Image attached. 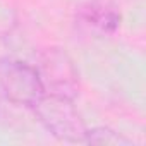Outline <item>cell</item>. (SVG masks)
Instances as JSON below:
<instances>
[{
  "label": "cell",
  "instance_id": "6da1fadb",
  "mask_svg": "<svg viewBox=\"0 0 146 146\" xmlns=\"http://www.w3.org/2000/svg\"><path fill=\"white\" fill-rule=\"evenodd\" d=\"M31 110L38 122L55 139L70 144L86 141L88 127L72 98L57 93H45Z\"/></svg>",
  "mask_w": 146,
  "mask_h": 146
},
{
  "label": "cell",
  "instance_id": "7a4b0ae2",
  "mask_svg": "<svg viewBox=\"0 0 146 146\" xmlns=\"http://www.w3.org/2000/svg\"><path fill=\"white\" fill-rule=\"evenodd\" d=\"M0 88L11 103L26 108H33L46 93L36 65L9 57L0 58Z\"/></svg>",
  "mask_w": 146,
  "mask_h": 146
},
{
  "label": "cell",
  "instance_id": "3957f363",
  "mask_svg": "<svg viewBox=\"0 0 146 146\" xmlns=\"http://www.w3.org/2000/svg\"><path fill=\"white\" fill-rule=\"evenodd\" d=\"M46 93H57L74 100L79 93V72L62 48H46L36 65Z\"/></svg>",
  "mask_w": 146,
  "mask_h": 146
},
{
  "label": "cell",
  "instance_id": "277c9868",
  "mask_svg": "<svg viewBox=\"0 0 146 146\" xmlns=\"http://www.w3.org/2000/svg\"><path fill=\"white\" fill-rule=\"evenodd\" d=\"M122 23V16L115 5L105 0H90L78 7L76 24L96 36L113 35Z\"/></svg>",
  "mask_w": 146,
  "mask_h": 146
},
{
  "label": "cell",
  "instance_id": "5b68a950",
  "mask_svg": "<svg viewBox=\"0 0 146 146\" xmlns=\"http://www.w3.org/2000/svg\"><path fill=\"white\" fill-rule=\"evenodd\" d=\"M86 144H108V146H131L134 144L124 134L110 127H93L86 131Z\"/></svg>",
  "mask_w": 146,
  "mask_h": 146
}]
</instances>
